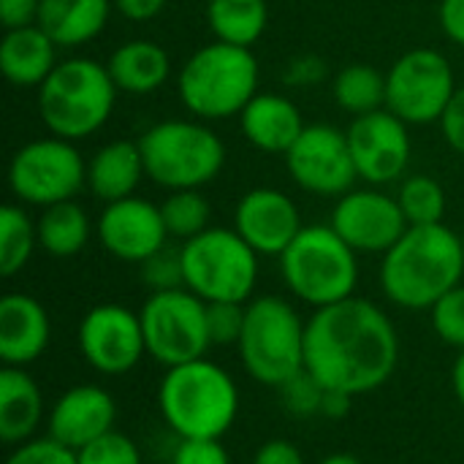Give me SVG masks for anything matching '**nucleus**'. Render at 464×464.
I'll use <instances>...</instances> for the list:
<instances>
[{"mask_svg": "<svg viewBox=\"0 0 464 464\" xmlns=\"http://www.w3.org/2000/svg\"><path fill=\"white\" fill-rule=\"evenodd\" d=\"M400 332L392 315L362 296L313 310L304 334V370L351 397L386 386L400 367Z\"/></svg>", "mask_w": 464, "mask_h": 464, "instance_id": "nucleus-1", "label": "nucleus"}, {"mask_svg": "<svg viewBox=\"0 0 464 464\" xmlns=\"http://www.w3.org/2000/svg\"><path fill=\"white\" fill-rule=\"evenodd\" d=\"M462 277V237L446 223L411 226L381 256V291L400 310H432Z\"/></svg>", "mask_w": 464, "mask_h": 464, "instance_id": "nucleus-2", "label": "nucleus"}, {"mask_svg": "<svg viewBox=\"0 0 464 464\" xmlns=\"http://www.w3.org/2000/svg\"><path fill=\"white\" fill-rule=\"evenodd\" d=\"M239 405L234 375L207 356L169 367L158 383V411L177 440H223L239 419Z\"/></svg>", "mask_w": 464, "mask_h": 464, "instance_id": "nucleus-3", "label": "nucleus"}, {"mask_svg": "<svg viewBox=\"0 0 464 464\" xmlns=\"http://www.w3.org/2000/svg\"><path fill=\"white\" fill-rule=\"evenodd\" d=\"M177 90L182 106L198 120L239 117L258 95V60L247 46L207 44L179 68Z\"/></svg>", "mask_w": 464, "mask_h": 464, "instance_id": "nucleus-4", "label": "nucleus"}, {"mask_svg": "<svg viewBox=\"0 0 464 464\" xmlns=\"http://www.w3.org/2000/svg\"><path fill=\"white\" fill-rule=\"evenodd\" d=\"M117 84L109 68L90 57L60 60L38 87V114L52 136L79 141L103 128L111 117Z\"/></svg>", "mask_w": 464, "mask_h": 464, "instance_id": "nucleus-5", "label": "nucleus"}, {"mask_svg": "<svg viewBox=\"0 0 464 464\" xmlns=\"http://www.w3.org/2000/svg\"><path fill=\"white\" fill-rule=\"evenodd\" d=\"M304 334L307 321L288 299L275 294L253 296L237 345L245 372L266 389H280L304 370Z\"/></svg>", "mask_w": 464, "mask_h": 464, "instance_id": "nucleus-6", "label": "nucleus"}, {"mask_svg": "<svg viewBox=\"0 0 464 464\" xmlns=\"http://www.w3.org/2000/svg\"><path fill=\"white\" fill-rule=\"evenodd\" d=\"M280 275L294 299L321 310L356 296L359 253L332 226H304L280 256Z\"/></svg>", "mask_w": 464, "mask_h": 464, "instance_id": "nucleus-7", "label": "nucleus"}, {"mask_svg": "<svg viewBox=\"0 0 464 464\" xmlns=\"http://www.w3.org/2000/svg\"><path fill=\"white\" fill-rule=\"evenodd\" d=\"M147 177L166 190H198L226 163L223 139L193 120H163L139 139Z\"/></svg>", "mask_w": 464, "mask_h": 464, "instance_id": "nucleus-8", "label": "nucleus"}, {"mask_svg": "<svg viewBox=\"0 0 464 464\" xmlns=\"http://www.w3.org/2000/svg\"><path fill=\"white\" fill-rule=\"evenodd\" d=\"M182 247L185 288L207 304H247L258 285V253L237 234V228H207Z\"/></svg>", "mask_w": 464, "mask_h": 464, "instance_id": "nucleus-9", "label": "nucleus"}, {"mask_svg": "<svg viewBox=\"0 0 464 464\" xmlns=\"http://www.w3.org/2000/svg\"><path fill=\"white\" fill-rule=\"evenodd\" d=\"M147 356L163 370L204 359L212 351L207 302L188 288L150 294L139 310Z\"/></svg>", "mask_w": 464, "mask_h": 464, "instance_id": "nucleus-10", "label": "nucleus"}, {"mask_svg": "<svg viewBox=\"0 0 464 464\" xmlns=\"http://www.w3.org/2000/svg\"><path fill=\"white\" fill-rule=\"evenodd\" d=\"M8 185L22 204L44 209L60 201H71L87 185V163L68 139H35L19 147L11 158Z\"/></svg>", "mask_w": 464, "mask_h": 464, "instance_id": "nucleus-11", "label": "nucleus"}, {"mask_svg": "<svg viewBox=\"0 0 464 464\" xmlns=\"http://www.w3.org/2000/svg\"><path fill=\"white\" fill-rule=\"evenodd\" d=\"M454 92V68L438 49H411L386 73V109L408 125L440 122Z\"/></svg>", "mask_w": 464, "mask_h": 464, "instance_id": "nucleus-12", "label": "nucleus"}, {"mask_svg": "<svg viewBox=\"0 0 464 464\" xmlns=\"http://www.w3.org/2000/svg\"><path fill=\"white\" fill-rule=\"evenodd\" d=\"M76 348L84 364L98 375H128L147 356L141 315L117 302L95 304L76 326Z\"/></svg>", "mask_w": 464, "mask_h": 464, "instance_id": "nucleus-13", "label": "nucleus"}, {"mask_svg": "<svg viewBox=\"0 0 464 464\" xmlns=\"http://www.w3.org/2000/svg\"><path fill=\"white\" fill-rule=\"evenodd\" d=\"M285 166L291 179L313 196L340 198L359 179L348 133L326 122H315L302 130L285 152Z\"/></svg>", "mask_w": 464, "mask_h": 464, "instance_id": "nucleus-14", "label": "nucleus"}, {"mask_svg": "<svg viewBox=\"0 0 464 464\" xmlns=\"http://www.w3.org/2000/svg\"><path fill=\"white\" fill-rule=\"evenodd\" d=\"M345 133H348L359 179L370 185H389L402 179L413 152V141L405 120H400L389 109H378L353 117Z\"/></svg>", "mask_w": 464, "mask_h": 464, "instance_id": "nucleus-15", "label": "nucleus"}, {"mask_svg": "<svg viewBox=\"0 0 464 464\" xmlns=\"http://www.w3.org/2000/svg\"><path fill=\"white\" fill-rule=\"evenodd\" d=\"M329 226L356 250L386 256L411 228L397 196L383 190H348L337 198Z\"/></svg>", "mask_w": 464, "mask_h": 464, "instance_id": "nucleus-16", "label": "nucleus"}, {"mask_svg": "<svg viewBox=\"0 0 464 464\" xmlns=\"http://www.w3.org/2000/svg\"><path fill=\"white\" fill-rule=\"evenodd\" d=\"M95 237L111 258L125 264H144L171 239L160 207L139 196L106 204L98 215Z\"/></svg>", "mask_w": 464, "mask_h": 464, "instance_id": "nucleus-17", "label": "nucleus"}, {"mask_svg": "<svg viewBox=\"0 0 464 464\" xmlns=\"http://www.w3.org/2000/svg\"><path fill=\"white\" fill-rule=\"evenodd\" d=\"M234 228L258 256L280 258L304 223L291 196L277 188H253L234 209Z\"/></svg>", "mask_w": 464, "mask_h": 464, "instance_id": "nucleus-18", "label": "nucleus"}, {"mask_svg": "<svg viewBox=\"0 0 464 464\" xmlns=\"http://www.w3.org/2000/svg\"><path fill=\"white\" fill-rule=\"evenodd\" d=\"M117 424L114 397L95 383H79L65 389L46 416V435L71 451H82L98 438L109 435Z\"/></svg>", "mask_w": 464, "mask_h": 464, "instance_id": "nucleus-19", "label": "nucleus"}, {"mask_svg": "<svg viewBox=\"0 0 464 464\" xmlns=\"http://www.w3.org/2000/svg\"><path fill=\"white\" fill-rule=\"evenodd\" d=\"M52 343V318L30 294L0 299V362L3 367L35 364Z\"/></svg>", "mask_w": 464, "mask_h": 464, "instance_id": "nucleus-20", "label": "nucleus"}, {"mask_svg": "<svg viewBox=\"0 0 464 464\" xmlns=\"http://www.w3.org/2000/svg\"><path fill=\"white\" fill-rule=\"evenodd\" d=\"M49 408L38 381L27 367H3L0 370V440L5 446H19L38 438L41 424L46 421Z\"/></svg>", "mask_w": 464, "mask_h": 464, "instance_id": "nucleus-21", "label": "nucleus"}, {"mask_svg": "<svg viewBox=\"0 0 464 464\" xmlns=\"http://www.w3.org/2000/svg\"><path fill=\"white\" fill-rule=\"evenodd\" d=\"M245 139L269 155H285L307 128L299 106L277 92H258L239 114Z\"/></svg>", "mask_w": 464, "mask_h": 464, "instance_id": "nucleus-22", "label": "nucleus"}, {"mask_svg": "<svg viewBox=\"0 0 464 464\" xmlns=\"http://www.w3.org/2000/svg\"><path fill=\"white\" fill-rule=\"evenodd\" d=\"M57 49L38 24L5 30L0 41V71L16 87H41L60 63Z\"/></svg>", "mask_w": 464, "mask_h": 464, "instance_id": "nucleus-23", "label": "nucleus"}, {"mask_svg": "<svg viewBox=\"0 0 464 464\" xmlns=\"http://www.w3.org/2000/svg\"><path fill=\"white\" fill-rule=\"evenodd\" d=\"M141 177H147V169L139 141H109L87 163V188L103 204L133 196Z\"/></svg>", "mask_w": 464, "mask_h": 464, "instance_id": "nucleus-24", "label": "nucleus"}, {"mask_svg": "<svg viewBox=\"0 0 464 464\" xmlns=\"http://www.w3.org/2000/svg\"><path fill=\"white\" fill-rule=\"evenodd\" d=\"M111 8V0H41L38 27L60 49H76L101 35Z\"/></svg>", "mask_w": 464, "mask_h": 464, "instance_id": "nucleus-25", "label": "nucleus"}, {"mask_svg": "<svg viewBox=\"0 0 464 464\" xmlns=\"http://www.w3.org/2000/svg\"><path fill=\"white\" fill-rule=\"evenodd\" d=\"M111 82L120 92L130 95H150L160 90L171 76V60L169 52L147 38L125 41L117 46L106 63Z\"/></svg>", "mask_w": 464, "mask_h": 464, "instance_id": "nucleus-26", "label": "nucleus"}, {"mask_svg": "<svg viewBox=\"0 0 464 464\" xmlns=\"http://www.w3.org/2000/svg\"><path fill=\"white\" fill-rule=\"evenodd\" d=\"M35 231H38V247L46 256L73 258L87 247L92 237V223L84 207L71 198V201L44 207L41 218L35 220Z\"/></svg>", "mask_w": 464, "mask_h": 464, "instance_id": "nucleus-27", "label": "nucleus"}, {"mask_svg": "<svg viewBox=\"0 0 464 464\" xmlns=\"http://www.w3.org/2000/svg\"><path fill=\"white\" fill-rule=\"evenodd\" d=\"M207 22L215 41L253 49L266 33L269 8L266 0H207Z\"/></svg>", "mask_w": 464, "mask_h": 464, "instance_id": "nucleus-28", "label": "nucleus"}, {"mask_svg": "<svg viewBox=\"0 0 464 464\" xmlns=\"http://www.w3.org/2000/svg\"><path fill=\"white\" fill-rule=\"evenodd\" d=\"M332 92L337 106L353 117L386 109V73L367 63H351L337 71Z\"/></svg>", "mask_w": 464, "mask_h": 464, "instance_id": "nucleus-29", "label": "nucleus"}, {"mask_svg": "<svg viewBox=\"0 0 464 464\" xmlns=\"http://www.w3.org/2000/svg\"><path fill=\"white\" fill-rule=\"evenodd\" d=\"M38 247V231L30 215L16 207L5 204L0 209V275L14 277L27 266Z\"/></svg>", "mask_w": 464, "mask_h": 464, "instance_id": "nucleus-30", "label": "nucleus"}, {"mask_svg": "<svg viewBox=\"0 0 464 464\" xmlns=\"http://www.w3.org/2000/svg\"><path fill=\"white\" fill-rule=\"evenodd\" d=\"M400 209L408 226H435L446 218V190L427 174H411L397 190Z\"/></svg>", "mask_w": 464, "mask_h": 464, "instance_id": "nucleus-31", "label": "nucleus"}, {"mask_svg": "<svg viewBox=\"0 0 464 464\" xmlns=\"http://www.w3.org/2000/svg\"><path fill=\"white\" fill-rule=\"evenodd\" d=\"M163 223L171 239L188 242L209 228V201L198 190H171L169 198L160 204Z\"/></svg>", "mask_w": 464, "mask_h": 464, "instance_id": "nucleus-32", "label": "nucleus"}, {"mask_svg": "<svg viewBox=\"0 0 464 464\" xmlns=\"http://www.w3.org/2000/svg\"><path fill=\"white\" fill-rule=\"evenodd\" d=\"M275 392L280 394V405L291 416H296V419H315V416H321V405H324L326 389L307 370L296 372L291 381H285Z\"/></svg>", "mask_w": 464, "mask_h": 464, "instance_id": "nucleus-33", "label": "nucleus"}, {"mask_svg": "<svg viewBox=\"0 0 464 464\" xmlns=\"http://www.w3.org/2000/svg\"><path fill=\"white\" fill-rule=\"evenodd\" d=\"M139 269H141V283L147 285L150 294L185 288L182 247L166 245V247H160L155 256H150L144 264H139Z\"/></svg>", "mask_w": 464, "mask_h": 464, "instance_id": "nucleus-34", "label": "nucleus"}, {"mask_svg": "<svg viewBox=\"0 0 464 464\" xmlns=\"http://www.w3.org/2000/svg\"><path fill=\"white\" fill-rule=\"evenodd\" d=\"M432 329L440 337V343H446L454 351H464V283L457 288H451L432 310Z\"/></svg>", "mask_w": 464, "mask_h": 464, "instance_id": "nucleus-35", "label": "nucleus"}, {"mask_svg": "<svg viewBox=\"0 0 464 464\" xmlns=\"http://www.w3.org/2000/svg\"><path fill=\"white\" fill-rule=\"evenodd\" d=\"M76 459L79 464H144L141 449L136 446V440L117 430H111L109 435H103L95 443L76 451Z\"/></svg>", "mask_w": 464, "mask_h": 464, "instance_id": "nucleus-36", "label": "nucleus"}, {"mask_svg": "<svg viewBox=\"0 0 464 464\" xmlns=\"http://www.w3.org/2000/svg\"><path fill=\"white\" fill-rule=\"evenodd\" d=\"M245 307L239 302H215L207 304V329L212 348H237L245 329Z\"/></svg>", "mask_w": 464, "mask_h": 464, "instance_id": "nucleus-37", "label": "nucleus"}, {"mask_svg": "<svg viewBox=\"0 0 464 464\" xmlns=\"http://www.w3.org/2000/svg\"><path fill=\"white\" fill-rule=\"evenodd\" d=\"M3 464H79V459H76V451L44 435V438H33V440L14 446Z\"/></svg>", "mask_w": 464, "mask_h": 464, "instance_id": "nucleus-38", "label": "nucleus"}, {"mask_svg": "<svg viewBox=\"0 0 464 464\" xmlns=\"http://www.w3.org/2000/svg\"><path fill=\"white\" fill-rule=\"evenodd\" d=\"M171 464H231V454L223 440L215 438H188L177 440Z\"/></svg>", "mask_w": 464, "mask_h": 464, "instance_id": "nucleus-39", "label": "nucleus"}, {"mask_svg": "<svg viewBox=\"0 0 464 464\" xmlns=\"http://www.w3.org/2000/svg\"><path fill=\"white\" fill-rule=\"evenodd\" d=\"M329 73V65L324 57L318 54H296L288 60L285 71H283V82L288 87H302V90H310V87H318Z\"/></svg>", "mask_w": 464, "mask_h": 464, "instance_id": "nucleus-40", "label": "nucleus"}, {"mask_svg": "<svg viewBox=\"0 0 464 464\" xmlns=\"http://www.w3.org/2000/svg\"><path fill=\"white\" fill-rule=\"evenodd\" d=\"M250 464H307V459H304V451L294 440L272 438L256 449Z\"/></svg>", "mask_w": 464, "mask_h": 464, "instance_id": "nucleus-41", "label": "nucleus"}, {"mask_svg": "<svg viewBox=\"0 0 464 464\" xmlns=\"http://www.w3.org/2000/svg\"><path fill=\"white\" fill-rule=\"evenodd\" d=\"M440 128H443V136H446L449 147L454 152L464 155V87H457L449 109L440 117Z\"/></svg>", "mask_w": 464, "mask_h": 464, "instance_id": "nucleus-42", "label": "nucleus"}, {"mask_svg": "<svg viewBox=\"0 0 464 464\" xmlns=\"http://www.w3.org/2000/svg\"><path fill=\"white\" fill-rule=\"evenodd\" d=\"M41 0H0V22L5 30L38 24Z\"/></svg>", "mask_w": 464, "mask_h": 464, "instance_id": "nucleus-43", "label": "nucleus"}, {"mask_svg": "<svg viewBox=\"0 0 464 464\" xmlns=\"http://www.w3.org/2000/svg\"><path fill=\"white\" fill-rule=\"evenodd\" d=\"M440 24L454 44L464 46V0H440Z\"/></svg>", "mask_w": 464, "mask_h": 464, "instance_id": "nucleus-44", "label": "nucleus"}, {"mask_svg": "<svg viewBox=\"0 0 464 464\" xmlns=\"http://www.w3.org/2000/svg\"><path fill=\"white\" fill-rule=\"evenodd\" d=\"M111 3H114V8L125 19H130V22H150V19H155L166 8L169 0H111Z\"/></svg>", "mask_w": 464, "mask_h": 464, "instance_id": "nucleus-45", "label": "nucleus"}, {"mask_svg": "<svg viewBox=\"0 0 464 464\" xmlns=\"http://www.w3.org/2000/svg\"><path fill=\"white\" fill-rule=\"evenodd\" d=\"M353 400L351 394L345 392H334V389H326L324 394V405H321V419H329V421H343L351 408H353Z\"/></svg>", "mask_w": 464, "mask_h": 464, "instance_id": "nucleus-46", "label": "nucleus"}, {"mask_svg": "<svg viewBox=\"0 0 464 464\" xmlns=\"http://www.w3.org/2000/svg\"><path fill=\"white\" fill-rule=\"evenodd\" d=\"M451 389H454L457 402L464 408V351H459V356L451 367Z\"/></svg>", "mask_w": 464, "mask_h": 464, "instance_id": "nucleus-47", "label": "nucleus"}, {"mask_svg": "<svg viewBox=\"0 0 464 464\" xmlns=\"http://www.w3.org/2000/svg\"><path fill=\"white\" fill-rule=\"evenodd\" d=\"M318 464H364V459H359L356 454H348V451H337V454L324 457Z\"/></svg>", "mask_w": 464, "mask_h": 464, "instance_id": "nucleus-48", "label": "nucleus"}, {"mask_svg": "<svg viewBox=\"0 0 464 464\" xmlns=\"http://www.w3.org/2000/svg\"><path fill=\"white\" fill-rule=\"evenodd\" d=\"M462 250H464V234H462Z\"/></svg>", "mask_w": 464, "mask_h": 464, "instance_id": "nucleus-49", "label": "nucleus"}]
</instances>
